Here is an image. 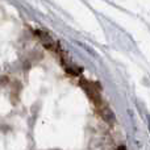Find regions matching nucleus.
<instances>
[{
	"label": "nucleus",
	"instance_id": "nucleus-1",
	"mask_svg": "<svg viewBox=\"0 0 150 150\" xmlns=\"http://www.w3.org/2000/svg\"><path fill=\"white\" fill-rule=\"evenodd\" d=\"M36 33L45 47H47L50 50H55L58 47V42L55 41L54 37H52V34H49L47 32H44V30H37Z\"/></svg>",
	"mask_w": 150,
	"mask_h": 150
}]
</instances>
